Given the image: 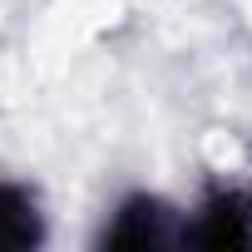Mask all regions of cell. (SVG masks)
I'll return each instance as SVG.
<instances>
[{
	"label": "cell",
	"mask_w": 252,
	"mask_h": 252,
	"mask_svg": "<svg viewBox=\"0 0 252 252\" xmlns=\"http://www.w3.org/2000/svg\"><path fill=\"white\" fill-rule=\"evenodd\" d=\"M178 247H252V193L237 183L208 188L193 208H183Z\"/></svg>",
	"instance_id": "6da1fadb"
},
{
	"label": "cell",
	"mask_w": 252,
	"mask_h": 252,
	"mask_svg": "<svg viewBox=\"0 0 252 252\" xmlns=\"http://www.w3.org/2000/svg\"><path fill=\"white\" fill-rule=\"evenodd\" d=\"M178 232H183V208L163 203L158 193H129L104 218L99 242L104 247L144 252V247H178Z\"/></svg>",
	"instance_id": "7a4b0ae2"
},
{
	"label": "cell",
	"mask_w": 252,
	"mask_h": 252,
	"mask_svg": "<svg viewBox=\"0 0 252 252\" xmlns=\"http://www.w3.org/2000/svg\"><path fill=\"white\" fill-rule=\"evenodd\" d=\"M35 242H45L40 198L15 178H0V247L15 252V247H35Z\"/></svg>",
	"instance_id": "3957f363"
}]
</instances>
